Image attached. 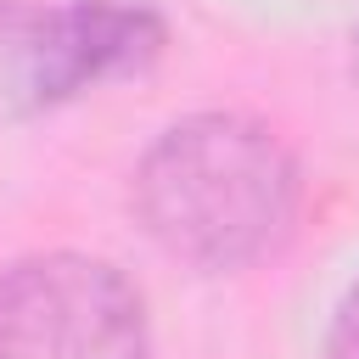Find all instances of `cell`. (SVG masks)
<instances>
[{
  "mask_svg": "<svg viewBox=\"0 0 359 359\" xmlns=\"http://www.w3.org/2000/svg\"><path fill=\"white\" fill-rule=\"evenodd\" d=\"M135 213L163 252L196 269H241L292 236L297 163L275 129L241 112H196L140 157Z\"/></svg>",
  "mask_w": 359,
  "mask_h": 359,
  "instance_id": "1",
  "label": "cell"
},
{
  "mask_svg": "<svg viewBox=\"0 0 359 359\" xmlns=\"http://www.w3.org/2000/svg\"><path fill=\"white\" fill-rule=\"evenodd\" d=\"M0 359H146V303L90 252H34L0 275Z\"/></svg>",
  "mask_w": 359,
  "mask_h": 359,
  "instance_id": "2",
  "label": "cell"
},
{
  "mask_svg": "<svg viewBox=\"0 0 359 359\" xmlns=\"http://www.w3.org/2000/svg\"><path fill=\"white\" fill-rule=\"evenodd\" d=\"M157 50H163V22L146 6L67 0L6 17V84L22 107L73 101L79 90L112 73H140Z\"/></svg>",
  "mask_w": 359,
  "mask_h": 359,
  "instance_id": "3",
  "label": "cell"
},
{
  "mask_svg": "<svg viewBox=\"0 0 359 359\" xmlns=\"http://www.w3.org/2000/svg\"><path fill=\"white\" fill-rule=\"evenodd\" d=\"M325 359H359V286L348 292V303L337 309V325H331V348Z\"/></svg>",
  "mask_w": 359,
  "mask_h": 359,
  "instance_id": "4",
  "label": "cell"
}]
</instances>
